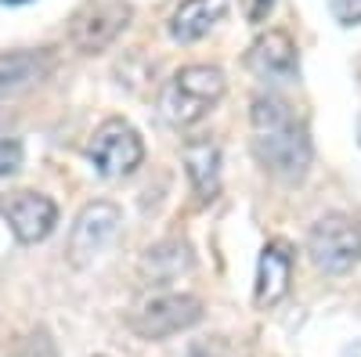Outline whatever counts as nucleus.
Masks as SVG:
<instances>
[{
    "instance_id": "nucleus-1",
    "label": "nucleus",
    "mask_w": 361,
    "mask_h": 357,
    "mask_svg": "<svg viewBox=\"0 0 361 357\" xmlns=\"http://www.w3.org/2000/svg\"><path fill=\"white\" fill-rule=\"evenodd\" d=\"M253 119V156L264 170H271L282 181H300L311 166V137L304 123H296L293 108L282 98L260 94L250 108Z\"/></svg>"
},
{
    "instance_id": "nucleus-2",
    "label": "nucleus",
    "mask_w": 361,
    "mask_h": 357,
    "mask_svg": "<svg viewBox=\"0 0 361 357\" xmlns=\"http://www.w3.org/2000/svg\"><path fill=\"white\" fill-rule=\"evenodd\" d=\"M224 73L217 65H185L163 91V115L173 127H192L224 98Z\"/></svg>"
},
{
    "instance_id": "nucleus-3",
    "label": "nucleus",
    "mask_w": 361,
    "mask_h": 357,
    "mask_svg": "<svg viewBox=\"0 0 361 357\" xmlns=\"http://www.w3.org/2000/svg\"><path fill=\"white\" fill-rule=\"evenodd\" d=\"M307 253L314 267L329 275H343L361 260V224L343 213H329L322 217L311 234H307Z\"/></svg>"
},
{
    "instance_id": "nucleus-4",
    "label": "nucleus",
    "mask_w": 361,
    "mask_h": 357,
    "mask_svg": "<svg viewBox=\"0 0 361 357\" xmlns=\"http://www.w3.org/2000/svg\"><path fill=\"white\" fill-rule=\"evenodd\" d=\"M87 159L102 177H127L145 159V141L127 119H105L87 144Z\"/></svg>"
},
{
    "instance_id": "nucleus-5",
    "label": "nucleus",
    "mask_w": 361,
    "mask_h": 357,
    "mask_svg": "<svg viewBox=\"0 0 361 357\" xmlns=\"http://www.w3.org/2000/svg\"><path fill=\"white\" fill-rule=\"evenodd\" d=\"M202 318V300L188 292H163L145 300L134 314H130V329L141 339H166L192 329V325Z\"/></svg>"
},
{
    "instance_id": "nucleus-6",
    "label": "nucleus",
    "mask_w": 361,
    "mask_h": 357,
    "mask_svg": "<svg viewBox=\"0 0 361 357\" xmlns=\"http://www.w3.org/2000/svg\"><path fill=\"white\" fill-rule=\"evenodd\" d=\"M123 213H119L116 202H90L80 210L73 231H69V260L73 263H90L98 253L109 249V242L119 234Z\"/></svg>"
},
{
    "instance_id": "nucleus-7",
    "label": "nucleus",
    "mask_w": 361,
    "mask_h": 357,
    "mask_svg": "<svg viewBox=\"0 0 361 357\" xmlns=\"http://www.w3.org/2000/svg\"><path fill=\"white\" fill-rule=\"evenodd\" d=\"M0 213H4V220L11 224V231L22 246L44 242L58 224L54 199H47L40 192H15L8 199H0Z\"/></svg>"
},
{
    "instance_id": "nucleus-8",
    "label": "nucleus",
    "mask_w": 361,
    "mask_h": 357,
    "mask_svg": "<svg viewBox=\"0 0 361 357\" xmlns=\"http://www.w3.org/2000/svg\"><path fill=\"white\" fill-rule=\"evenodd\" d=\"M293 282V246L286 238H271V242L260 249V263H257V289H253V300L260 311L275 307L286 300Z\"/></svg>"
},
{
    "instance_id": "nucleus-9",
    "label": "nucleus",
    "mask_w": 361,
    "mask_h": 357,
    "mask_svg": "<svg viewBox=\"0 0 361 357\" xmlns=\"http://www.w3.org/2000/svg\"><path fill=\"white\" fill-rule=\"evenodd\" d=\"M130 15H134V11H130V4H123V0L98 4L94 11H87V15L73 25V44H76L83 54H98V51H105V47L127 29Z\"/></svg>"
},
{
    "instance_id": "nucleus-10",
    "label": "nucleus",
    "mask_w": 361,
    "mask_h": 357,
    "mask_svg": "<svg viewBox=\"0 0 361 357\" xmlns=\"http://www.w3.org/2000/svg\"><path fill=\"white\" fill-rule=\"evenodd\" d=\"M246 62L264 80H296L300 76L296 44H293V37L286 33V29H267V33H260L250 47Z\"/></svg>"
},
{
    "instance_id": "nucleus-11",
    "label": "nucleus",
    "mask_w": 361,
    "mask_h": 357,
    "mask_svg": "<svg viewBox=\"0 0 361 357\" xmlns=\"http://www.w3.org/2000/svg\"><path fill=\"white\" fill-rule=\"evenodd\" d=\"M231 8V0H180L170 15V37L180 44H195L214 29Z\"/></svg>"
},
{
    "instance_id": "nucleus-12",
    "label": "nucleus",
    "mask_w": 361,
    "mask_h": 357,
    "mask_svg": "<svg viewBox=\"0 0 361 357\" xmlns=\"http://www.w3.org/2000/svg\"><path fill=\"white\" fill-rule=\"evenodd\" d=\"M54 69V54L44 51H11L0 54V94H18L25 87L40 83Z\"/></svg>"
},
{
    "instance_id": "nucleus-13",
    "label": "nucleus",
    "mask_w": 361,
    "mask_h": 357,
    "mask_svg": "<svg viewBox=\"0 0 361 357\" xmlns=\"http://www.w3.org/2000/svg\"><path fill=\"white\" fill-rule=\"evenodd\" d=\"M185 170L199 202H214L221 195V148L214 141H192L185 148Z\"/></svg>"
},
{
    "instance_id": "nucleus-14",
    "label": "nucleus",
    "mask_w": 361,
    "mask_h": 357,
    "mask_svg": "<svg viewBox=\"0 0 361 357\" xmlns=\"http://www.w3.org/2000/svg\"><path fill=\"white\" fill-rule=\"evenodd\" d=\"M188 267H192V249H188V242H180V238L159 242L141 256V275L152 278V282H170L180 271H188Z\"/></svg>"
},
{
    "instance_id": "nucleus-15",
    "label": "nucleus",
    "mask_w": 361,
    "mask_h": 357,
    "mask_svg": "<svg viewBox=\"0 0 361 357\" xmlns=\"http://www.w3.org/2000/svg\"><path fill=\"white\" fill-rule=\"evenodd\" d=\"M11 357H58V346H54V339H51L47 329H33V332H25L15 343Z\"/></svg>"
},
{
    "instance_id": "nucleus-16",
    "label": "nucleus",
    "mask_w": 361,
    "mask_h": 357,
    "mask_svg": "<svg viewBox=\"0 0 361 357\" xmlns=\"http://www.w3.org/2000/svg\"><path fill=\"white\" fill-rule=\"evenodd\" d=\"M22 170V141L4 137L0 141V177H11Z\"/></svg>"
},
{
    "instance_id": "nucleus-17",
    "label": "nucleus",
    "mask_w": 361,
    "mask_h": 357,
    "mask_svg": "<svg viewBox=\"0 0 361 357\" xmlns=\"http://www.w3.org/2000/svg\"><path fill=\"white\" fill-rule=\"evenodd\" d=\"M329 8L340 25H361V0H329Z\"/></svg>"
},
{
    "instance_id": "nucleus-18",
    "label": "nucleus",
    "mask_w": 361,
    "mask_h": 357,
    "mask_svg": "<svg viewBox=\"0 0 361 357\" xmlns=\"http://www.w3.org/2000/svg\"><path fill=\"white\" fill-rule=\"evenodd\" d=\"M188 357H231V346H228L224 339H209V343L192 346V353H188Z\"/></svg>"
},
{
    "instance_id": "nucleus-19",
    "label": "nucleus",
    "mask_w": 361,
    "mask_h": 357,
    "mask_svg": "<svg viewBox=\"0 0 361 357\" xmlns=\"http://www.w3.org/2000/svg\"><path fill=\"white\" fill-rule=\"evenodd\" d=\"M271 8H275V0H253V11H250V18H253V22H264Z\"/></svg>"
},
{
    "instance_id": "nucleus-20",
    "label": "nucleus",
    "mask_w": 361,
    "mask_h": 357,
    "mask_svg": "<svg viewBox=\"0 0 361 357\" xmlns=\"http://www.w3.org/2000/svg\"><path fill=\"white\" fill-rule=\"evenodd\" d=\"M0 4H29V0H0Z\"/></svg>"
},
{
    "instance_id": "nucleus-21",
    "label": "nucleus",
    "mask_w": 361,
    "mask_h": 357,
    "mask_svg": "<svg viewBox=\"0 0 361 357\" xmlns=\"http://www.w3.org/2000/svg\"><path fill=\"white\" fill-rule=\"evenodd\" d=\"M357 137H361V115H357Z\"/></svg>"
}]
</instances>
